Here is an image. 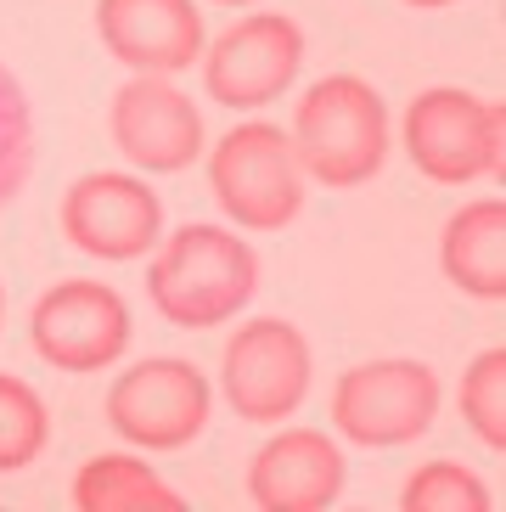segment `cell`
<instances>
[{"instance_id": "6da1fadb", "label": "cell", "mask_w": 506, "mask_h": 512, "mask_svg": "<svg viewBox=\"0 0 506 512\" xmlns=\"http://www.w3.org/2000/svg\"><path fill=\"white\" fill-rule=\"evenodd\" d=\"M152 254L147 299L180 332L231 327L259 293V254L231 226H180L175 237H158Z\"/></svg>"}, {"instance_id": "7a4b0ae2", "label": "cell", "mask_w": 506, "mask_h": 512, "mask_svg": "<svg viewBox=\"0 0 506 512\" xmlns=\"http://www.w3.org/2000/svg\"><path fill=\"white\" fill-rule=\"evenodd\" d=\"M293 158L310 181L349 192L383 175L388 164V107L372 79L360 74H327L293 107Z\"/></svg>"}, {"instance_id": "3957f363", "label": "cell", "mask_w": 506, "mask_h": 512, "mask_svg": "<svg viewBox=\"0 0 506 512\" xmlns=\"http://www.w3.org/2000/svg\"><path fill=\"white\" fill-rule=\"evenodd\" d=\"M209 186L237 231H287L304 214V169L282 124L242 119L209 152Z\"/></svg>"}, {"instance_id": "277c9868", "label": "cell", "mask_w": 506, "mask_h": 512, "mask_svg": "<svg viewBox=\"0 0 506 512\" xmlns=\"http://www.w3.org/2000/svg\"><path fill=\"white\" fill-rule=\"evenodd\" d=\"M405 158L433 186H473L501 175L506 152V113L490 96H473L462 85H433L405 107Z\"/></svg>"}, {"instance_id": "5b68a950", "label": "cell", "mask_w": 506, "mask_h": 512, "mask_svg": "<svg viewBox=\"0 0 506 512\" xmlns=\"http://www.w3.org/2000/svg\"><path fill=\"white\" fill-rule=\"evenodd\" d=\"M445 406V389H439V372L428 361H405V355H388V361H360L338 377L332 389V422H338V439L360 445V451H400V445H417L439 422Z\"/></svg>"}, {"instance_id": "8992f818", "label": "cell", "mask_w": 506, "mask_h": 512, "mask_svg": "<svg viewBox=\"0 0 506 512\" xmlns=\"http://www.w3.org/2000/svg\"><path fill=\"white\" fill-rule=\"evenodd\" d=\"M209 417H214V383L203 377L197 361H180V355L135 361L107 389V422L135 451H186V445L203 439Z\"/></svg>"}, {"instance_id": "52a82bcc", "label": "cell", "mask_w": 506, "mask_h": 512, "mask_svg": "<svg viewBox=\"0 0 506 512\" xmlns=\"http://www.w3.org/2000/svg\"><path fill=\"white\" fill-rule=\"evenodd\" d=\"M315 355L310 338L282 316H248L220 355V394L242 422L276 428L310 400Z\"/></svg>"}, {"instance_id": "ba28073f", "label": "cell", "mask_w": 506, "mask_h": 512, "mask_svg": "<svg viewBox=\"0 0 506 512\" xmlns=\"http://www.w3.org/2000/svg\"><path fill=\"white\" fill-rule=\"evenodd\" d=\"M203 91L231 113H259L293 91L304 68V29L287 12H248L203 46Z\"/></svg>"}, {"instance_id": "9c48e42d", "label": "cell", "mask_w": 506, "mask_h": 512, "mask_svg": "<svg viewBox=\"0 0 506 512\" xmlns=\"http://www.w3.org/2000/svg\"><path fill=\"white\" fill-rule=\"evenodd\" d=\"M130 304L119 287L90 282V276H68V282L45 287L29 310V344L45 366H57L68 377L107 372L130 349Z\"/></svg>"}, {"instance_id": "30bf717a", "label": "cell", "mask_w": 506, "mask_h": 512, "mask_svg": "<svg viewBox=\"0 0 506 512\" xmlns=\"http://www.w3.org/2000/svg\"><path fill=\"white\" fill-rule=\"evenodd\" d=\"M107 136L135 175H180L209 147L197 102L164 74L124 79L113 91V107H107Z\"/></svg>"}, {"instance_id": "8fae6325", "label": "cell", "mask_w": 506, "mask_h": 512, "mask_svg": "<svg viewBox=\"0 0 506 512\" xmlns=\"http://www.w3.org/2000/svg\"><path fill=\"white\" fill-rule=\"evenodd\" d=\"M62 237L79 254L102 259V265H130L147 259L164 237V203L141 175H119V169H90L68 186L62 197Z\"/></svg>"}, {"instance_id": "7c38bea8", "label": "cell", "mask_w": 506, "mask_h": 512, "mask_svg": "<svg viewBox=\"0 0 506 512\" xmlns=\"http://www.w3.org/2000/svg\"><path fill=\"white\" fill-rule=\"evenodd\" d=\"M349 462L327 428H282L253 451L248 501L259 512H321L343 496Z\"/></svg>"}, {"instance_id": "4fadbf2b", "label": "cell", "mask_w": 506, "mask_h": 512, "mask_svg": "<svg viewBox=\"0 0 506 512\" xmlns=\"http://www.w3.org/2000/svg\"><path fill=\"white\" fill-rule=\"evenodd\" d=\"M96 34L130 74H186L203 57L197 0H96Z\"/></svg>"}, {"instance_id": "5bb4252c", "label": "cell", "mask_w": 506, "mask_h": 512, "mask_svg": "<svg viewBox=\"0 0 506 512\" xmlns=\"http://www.w3.org/2000/svg\"><path fill=\"white\" fill-rule=\"evenodd\" d=\"M439 271L467 299H506V203L501 197H473L445 220L439 231Z\"/></svg>"}, {"instance_id": "9a60e30c", "label": "cell", "mask_w": 506, "mask_h": 512, "mask_svg": "<svg viewBox=\"0 0 506 512\" xmlns=\"http://www.w3.org/2000/svg\"><path fill=\"white\" fill-rule=\"evenodd\" d=\"M68 501H74L79 512L186 507L175 484H169L158 467H147L141 456H130V451H102V456H90V462L74 473V484H68Z\"/></svg>"}, {"instance_id": "2e32d148", "label": "cell", "mask_w": 506, "mask_h": 512, "mask_svg": "<svg viewBox=\"0 0 506 512\" xmlns=\"http://www.w3.org/2000/svg\"><path fill=\"white\" fill-rule=\"evenodd\" d=\"M51 445V411H45L40 389L23 377L0 372V479L34 467Z\"/></svg>"}, {"instance_id": "e0dca14e", "label": "cell", "mask_w": 506, "mask_h": 512, "mask_svg": "<svg viewBox=\"0 0 506 512\" xmlns=\"http://www.w3.org/2000/svg\"><path fill=\"white\" fill-rule=\"evenodd\" d=\"M456 411H462L467 434L490 451H506V349L490 344L467 361L456 383Z\"/></svg>"}, {"instance_id": "ac0fdd59", "label": "cell", "mask_w": 506, "mask_h": 512, "mask_svg": "<svg viewBox=\"0 0 506 512\" xmlns=\"http://www.w3.org/2000/svg\"><path fill=\"white\" fill-rule=\"evenodd\" d=\"M400 507L405 512H490L495 496L473 467L439 456V462L411 467V479L400 484Z\"/></svg>"}, {"instance_id": "d6986e66", "label": "cell", "mask_w": 506, "mask_h": 512, "mask_svg": "<svg viewBox=\"0 0 506 512\" xmlns=\"http://www.w3.org/2000/svg\"><path fill=\"white\" fill-rule=\"evenodd\" d=\"M34 175V102L17 74L0 62V209L12 203Z\"/></svg>"}, {"instance_id": "ffe728a7", "label": "cell", "mask_w": 506, "mask_h": 512, "mask_svg": "<svg viewBox=\"0 0 506 512\" xmlns=\"http://www.w3.org/2000/svg\"><path fill=\"white\" fill-rule=\"evenodd\" d=\"M405 6H422V12H439V6H456V0H405Z\"/></svg>"}, {"instance_id": "44dd1931", "label": "cell", "mask_w": 506, "mask_h": 512, "mask_svg": "<svg viewBox=\"0 0 506 512\" xmlns=\"http://www.w3.org/2000/svg\"><path fill=\"white\" fill-rule=\"evenodd\" d=\"M0 327H6V287H0Z\"/></svg>"}, {"instance_id": "7402d4cb", "label": "cell", "mask_w": 506, "mask_h": 512, "mask_svg": "<svg viewBox=\"0 0 506 512\" xmlns=\"http://www.w3.org/2000/svg\"><path fill=\"white\" fill-rule=\"evenodd\" d=\"M214 6H253V0H214Z\"/></svg>"}]
</instances>
